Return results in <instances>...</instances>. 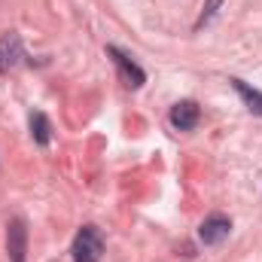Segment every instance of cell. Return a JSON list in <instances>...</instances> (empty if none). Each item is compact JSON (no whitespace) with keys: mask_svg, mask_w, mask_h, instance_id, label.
I'll return each mask as SVG.
<instances>
[{"mask_svg":"<svg viewBox=\"0 0 262 262\" xmlns=\"http://www.w3.org/2000/svg\"><path fill=\"white\" fill-rule=\"evenodd\" d=\"M70 256L73 262H101L104 256V235L98 226H82L73 238V247H70Z\"/></svg>","mask_w":262,"mask_h":262,"instance_id":"cell-1","label":"cell"},{"mask_svg":"<svg viewBox=\"0 0 262 262\" xmlns=\"http://www.w3.org/2000/svg\"><path fill=\"white\" fill-rule=\"evenodd\" d=\"M6 256L9 262H28V226L21 216L6 223Z\"/></svg>","mask_w":262,"mask_h":262,"instance_id":"cell-2","label":"cell"},{"mask_svg":"<svg viewBox=\"0 0 262 262\" xmlns=\"http://www.w3.org/2000/svg\"><path fill=\"white\" fill-rule=\"evenodd\" d=\"M229 232H232V220L223 216V213H210V216H204V223L198 226V241H201L204 247H216V244H223V241L229 238Z\"/></svg>","mask_w":262,"mask_h":262,"instance_id":"cell-3","label":"cell"},{"mask_svg":"<svg viewBox=\"0 0 262 262\" xmlns=\"http://www.w3.org/2000/svg\"><path fill=\"white\" fill-rule=\"evenodd\" d=\"M107 55L116 61V67H119V76H122V82H125L128 89H140V85L146 82V73H143V67L137 64L131 55H125L119 46H107Z\"/></svg>","mask_w":262,"mask_h":262,"instance_id":"cell-4","label":"cell"},{"mask_svg":"<svg viewBox=\"0 0 262 262\" xmlns=\"http://www.w3.org/2000/svg\"><path fill=\"white\" fill-rule=\"evenodd\" d=\"M25 61V46H21V37L15 31H6L0 37V73L12 70Z\"/></svg>","mask_w":262,"mask_h":262,"instance_id":"cell-5","label":"cell"},{"mask_svg":"<svg viewBox=\"0 0 262 262\" xmlns=\"http://www.w3.org/2000/svg\"><path fill=\"white\" fill-rule=\"evenodd\" d=\"M201 119V110H198L195 101H177L168 113V122L174 131H192Z\"/></svg>","mask_w":262,"mask_h":262,"instance_id":"cell-6","label":"cell"},{"mask_svg":"<svg viewBox=\"0 0 262 262\" xmlns=\"http://www.w3.org/2000/svg\"><path fill=\"white\" fill-rule=\"evenodd\" d=\"M28 125H31V137H34V143H37V146H49V143H52V122H49V116H46V113L31 110Z\"/></svg>","mask_w":262,"mask_h":262,"instance_id":"cell-7","label":"cell"},{"mask_svg":"<svg viewBox=\"0 0 262 262\" xmlns=\"http://www.w3.org/2000/svg\"><path fill=\"white\" fill-rule=\"evenodd\" d=\"M229 82H232V89L238 92V98L244 101V107H247L253 116H262V92H259V89L247 85V82H244V79H238V76H235V79H229Z\"/></svg>","mask_w":262,"mask_h":262,"instance_id":"cell-8","label":"cell"},{"mask_svg":"<svg viewBox=\"0 0 262 262\" xmlns=\"http://www.w3.org/2000/svg\"><path fill=\"white\" fill-rule=\"evenodd\" d=\"M220 6H223V0H207V3H204V12H201V18L195 21V31H198V28H204V25L216 15V9H220Z\"/></svg>","mask_w":262,"mask_h":262,"instance_id":"cell-9","label":"cell"}]
</instances>
